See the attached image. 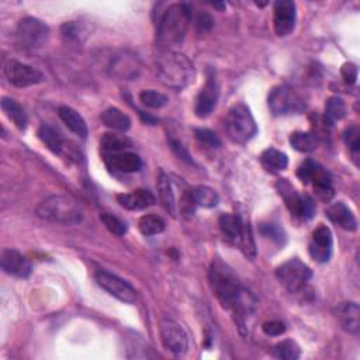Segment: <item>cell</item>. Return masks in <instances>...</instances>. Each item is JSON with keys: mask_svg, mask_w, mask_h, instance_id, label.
I'll return each mask as SVG.
<instances>
[{"mask_svg": "<svg viewBox=\"0 0 360 360\" xmlns=\"http://www.w3.org/2000/svg\"><path fill=\"white\" fill-rule=\"evenodd\" d=\"M276 188L280 197L284 200L285 207L291 215L300 219H311L316 212V205L312 197L308 194H300L287 179H278Z\"/></svg>", "mask_w": 360, "mask_h": 360, "instance_id": "ba28073f", "label": "cell"}, {"mask_svg": "<svg viewBox=\"0 0 360 360\" xmlns=\"http://www.w3.org/2000/svg\"><path fill=\"white\" fill-rule=\"evenodd\" d=\"M224 125L228 136L236 143H246L257 134L256 121L249 107L243 103L235 104L229 108Z\"/></svg>", "mask_w": 360, "mask_h": 360, "instance_id": "8992f818", "label": "cell"}, {"mask_svg": "<svg viewBox=\"0 0 360 360\" xmlns=\"http://www.w3.org/2000/svg\"><path fill=\"white\" fill-rule=\"evenodd\" d=\"M104 162L110 169L120 173H135L142 167V159L136 153L128 150L104 153Z\"/></svg>", "mask_w": 360, "mask_h": 360, "instance_id": "d6986e66", "label": "cell"}, {"mask_svg": "<svg viewBox=\"0 0 360 360\" xmlns=\"http://www.w3.org/2000/svg\"><path fill=\"white\" fill-rule=\"evenodd\" d=\"M218 96H219V87H218V83H217V79H215L214 73H211V75H208L205 84L202 86V89L197 94L195 104H194L195 115L198 118L208 117L217 105Z\"/></svg>", "mask_w": 360, "mask_h": 360, "instance_id": "e0dca14e", "label": "cell"}, {"mask_svg": "<svg viewBox=\"0 0 360 360\" xmlns=\"http://www.w3.org/2000/svg\"><path fill=\"white\" fill-rule=\"evenodd\" d=\"M1 110L3 112L7 115V118L10 121H13V124L24 131L27 128V124H28V117L25 114V110L22 108V105L20 103H17L15 100L10 98V97H3L1 101Z\"/></svg>", "mask_w": 360, "mask_h": 360, "instance_id": "d4e9b609", "label": "cell"}, {"mask_svg": "<svg viewBox=\"0 0 360 360\" xmlns=\"http://www.w3.org/2000/svg\"><path fill=\"white\" fill-rule=\"evenodd\" d=\"M100 221L115 236H124L127 233V225L120 218H117L115 215H111V214H107V212L101 214Z\"/></svg>", "mask_w": 360, "mask_h": 360, "instance_id": "8d00e7d4", "label": "cell"}, {"mask_svg": "<svg viewBox=\"0 0 360 360\" xmlns=\"http://www.w3.org/2000/svg\"><path fill=\"white\" fill-rule=\"evenodd\" d=\"M138 228H139L141 233L145 236L158 235L165 231V221L155 214H146L139 218Z\"/></svg>", "mask_w": 360, "mask_h": 360, "instance_id": "1f68e13d", "label": "cell"}, {"mask_svg": "<svg viewBox=\"0 0 360 360\" xmlns=\"http://www.w3.org/2000/svg\"><path fill=\"white\" fill-rule=\"evenodd\" d=\"M158 193H159V198L160 202L163 205V208L170 214V215H176L177 212V204L174 200V194H173V188H172V183L170 179L166 173L160 172L158 176Z\"/></svg>", "mask_w": 360, "mask_h": 360, "instance_id": "cb8c5ba5", "label": "cell"}, {"mask_svg": "<svg viewBox=\"0 0 360 360\" xmlns=\"http://www.w3.org/2000/svg\"><path fill=\"white\" fill-rule=\"evenodd\" d=\"M96 281L97 284L105 290L110 295L115 297L117 300L125 302V304H132L136 300V291L135 288L125 281L124 278L107 271V270H98L96 274Z\"/></svg>", "mask_w": 360, "mask_h": 360, "instance_id": "7c38bea8", "label": "cell"}, {"mask_svg": "<svg viewBox=\"0 0 360 360\" xmlns=\"http://www.w3.org/2000/svg\"><path fill=\"white\" fill-rule=\"evenodd\" d=\"M276 277L285 290L290 292H298L304 290L312 277V271L298 257H292L276 269Z\"/></svg>", "mask_w": 360, "mask_h": 360, "instance_id": "9c48e42d", "label": "cell"}, {"mask_svg": "<svg viewBox=\"0 0 360 360\" xmlns=\"http://www.w3.org/2000/svg\"><path fill=\"white\" fill-rule=\"evenodd\" d=\"M260 163L264 170L270 173H277L281 172L287 167L288 165V158L285 153L274 149V148H267L262 152L260 155Z\"/></svg>", "mask_w": 360, "mask_h": 360, "instance_id": "4316f807", "label": "cell"}, {"mask_svg": "<svg viewBox=\"0 0 360 360\" xmlns=\"http://www.w3.org/2000/svg\"><path fill=\"white\" fill-rule=\"evenodd\" d=\"M271 356L281 360H295L300 357V347L294 340L284 339L273 346Z\"/></svg>", "mask_w": 360, "mask_h": 360, "instance_id": "d6a6232c", "label": "cell"}, {"mask_svg": "<svg viewBox=\"0 0 360 360\" xmlns=\"http://www.w3.org/2000/svg\"><path fill=\"white\" fill-rule=\"evenodd\" d=\"M340 73H342V77L343 80L347 83V84H354L356 80H357V66L352 62H346L342 65V69H340Z\"/></svg>", "mask_w": 360, "mask_h": 360, "instance_id": "b9f144b4", "label": "cell"}, {"mask_svg": "<svg viewBox=\"0 0 360 360\" xmlns=\"http://www.w3.org/2000/svg\"><path fill=\"white\" fill-rule=\"evenodd\" d=\"M269 108L273 115L298 114L305 108V101L291 86L278 84L269 94Z\"/></svg>", "mask_w": 360, "mask_h": 360, "instance_id": "30bf717a", "label": "cell"}, {"mask_svg": "<svg viewBox=\"0 0 360 360\" xmlns=\"http://www.w3.org/2000/svg\"><path fill=\"white\" fill-rule=\"evenodd\" d=\"M336 318L340 326L350 335H359L360 332V309L356 302H342L336 307Z\"/></svg>", "mask_w": 360, "mask_h": 360, "instance_id": "44dd1931", "label": "cell"}, {"mask_svg": "<svg viewBox=\"0 0 360 360\" xmlns=\"http://www.w3.org/2000/svg\"><path fill=\"white\" fill-rule=\"evenodd\" d=\"M4 72L8 82L15 87H30L45 80V76L38 69L17 60L7 62Z\"/></svg>", "mask_w": 360, "mask_h": 360, "instance_id": "5bb4252c", "label": "cell"}, {"mask_svg": "<svg viewBox=\"0 0 360 360\" xmlns=\"http://www.w3.org/2000/svg\"><path fill=\"white\" fill-rule=\"evenodd\" d=\"M160 339L163 346L174 354H183L188 349V338L180 323L172 319L160 321Z\"/></svg>", "mask_w": 360, "mask_h": 360, "instance_id": "4fadbf2b", "label": "cell"}, {"mask_svg": "<svg viewBox=\"0 0 360 360\" xmlns=\"http://www.w3.org/2000/svg\"><path fill=\"white\" fill-rule=\"evenodd\" d=\"M131 146H132V142L125 135H118V134L108 132V134H104L100 139V148H101L103 153L122 152V150H127Z\"/></svg>", "mask_w": 360, "mask_h": 360, "instance_id": "f546056e", "label": "cell"}, {"mask_svg": "<svg viewBox=\"0 0 360 360\" xmlns=\"http://www.w3.org/2000/svg\"><path fill=\"white\" fill-rule=\"evenodd\" d=\"M37 215L59 225H76L83 219V210L73 197L52 194L38 204Z\"/></svg>", "mask_w": 360, "mask_h": 360, "instance_id": "277c9868", "label": "cell"}, {"mask_svg": "<svg viewBox=\"0 0 360 360\" xmlns=\"http://www.w3.org/2000/svg\"><path fill=\"white\" fill-rule=\"evenodd\" d=\"M117 202L125 208V210H143L150 207L152 204H155L156 198L155 195L145 188H136L132 193H122V194H117Z\"/></svg>", "mask_w": 360, "mask_h": 360, "instance_id": "7402d4cb", "label": "cell"}, {"mask_svg": "<svg viewBox=\"0 0 360 360\" xmlns=\"http://www.w3.org/2000/svg\"><path fill=\"white\" fill-rule=\"evenodd\" d=\"M190 191L195 205H200L204 208H212L219 202L218 193L208 186H195Z\"/></svg>", "mask_w": 360, "mask_h": 360, "instance_id": "4dcf8cb0", "label": "cell"}, {"mask_svg": "<svg viewBox=\"0 0 360 360\" xmlns=\"http://www.w3.org/2000/svg\"><path fill=\"white\" fill-rule=\"evenodd\" d=\"M332 249L333 238L330 229L323 224L318 225L312 232L311 243L308 248L311 257L318 263H326L332 256Z\"/></svg>", "mask_w": 360, "mask_h": 360, "instance_id": "2e32d148", "label": "cell"}, {"mask_svg": "<svg viewBox=\"0 0 360 360\" xmlns=\"http://www.w3.org/2000/svg\"><path fill=\"white\" fill-rule=\"evenodd\" d=\"M194 135L197 138L198 142H201L202 145L208 146V148H219L221 146V139L219 136L207 128H195L194 129Z\"/></svg>", "mask_w": 360, "mask_h": 360, "instance_id": "74e56055", "label": "cell"}, {"mask_svg": "<svg viewBox=\"0 0 360 360\" xmlns=\"http://www.w3.org/2000/svg\"><path fill=\"white\" fill-rule=\"evenodd\" d=\"M346 115V104L340 97H330L325 104V121L333 124Z\"/></svg>", "mask_w": 360, "mask_h": 360, "instance_id": "836d02e7", "label": "cell"}, {"mask_svg": "<svg viewBox=\"0 0 360 360\" xmlns=\"http://www.w3.org/2000/svg\"><path fill=\"white\" fill-rule=\"evenodd\" d=\"M259 231L263 236L277 242V243H284L285 240V233L283 231V228H280L277 224H273V222H269V224H262L259 226Z\"/></svg>", "mask_w": 360, "mask_h": 360, "instance_id": "f35d334b", "label": "cell"}, {"mask_svg": "<svg viewBox=\"0 0 360 360\" xmlns=\"http://www.w3.org/2000/svg\"><path fill=\"white\" fill-rule=\"evenodd\" d=\"M297 177L304 184H312V188L319 200L328 202L333 198L335 188L332 184V177L329 172L318 162L312 159L304 160L297 170Z\"/></svg>", "mask_w": 360, "mask_h": 360, "instance_id": "52a82bcc", "label": "cell"}, {"mask_svg": "<svg viewBox=\"0 0 360 360\" xmlns=\"http://www.w3.org/2000/svg\"><path fill=\"white\" fill-rule=\"evenodd\" d=\"M0 266L4 273L14 276V277H20V278H25L31 273L30 260L15 249H3L1 250Z\"/></svg>", "mask_w": 360, "mask_h": 360, "instance_id": "ac0fdd59", "label": "cell"}, {"mask_svg": "<svg viewBox=\"0 0 360 360\" xmlns=\"http://www.w3.org/2000/svg\"><path fill=\"white\" fill-rule=\"evenodd\" d=\"M15 35L21 46L39 48L49 39V27L35 17H25L18 22Z\"/></svg>", "mask_w": 360, "mask_h": 360, "instance_id": "8fae6325", "label": "cell"}, {"mask_svg": "<svg viewBox=\"0 0 360 360\" xmlns=\"http://www.w3.org/2000/svg\"><path fill=\"white\" fill-rule=\"evenodd\" d=\"M208 280L211 290L219 304L225 309L231 311L232 318L240 333L246 335V322L256 308V298L253 297V294L240 284L233 270L219 257L211 262L208 270Z\"/></svg>", "mask_w": 360, "mask_h": 360, "instance_id": "6da1fadb", "label": "cell"}, {"mask_svg": "<svg viewBox=\"0 0 360 360\" xmlns=\"http://www.w3.org/2000/svg\"><path fill=\"white\" fill-rule=\"evenodd\" d=\"M58 115L59 118L62 120V122L73 132L76 134L77 136L86 139L87 135H89V129H87V124L86 121L83 120V117L76 111L73 110L72 107H68V105H60L58 108Z\"/></svg>", "mask_w": 360, "mask_h": 360, "instance_id": "603a6c76", "label": "cell"}, {"mask_svg": "<svg viewBox=\"0 0 360 360\" xmlns=\"http://www.w3.org/2000/svg\"><path fill=\"white\" fill-rule=\"evenodd\" d=\"M139 101L148 108H162L167 104V97L160 91L148 89L139 93Z\"/></svg>", "mask_w": 360, "mask_h": 360, "instance_id": "d590c367", "label": "cell"}, {"mask_svg": "<svg viewBox=\"0 0 360 360\" xmlns=\"http://www.w3.org/2000/svg\"><path fill=\"white\" fill-rule=\"evenodd\" d=\"M343 141H345L346 146L349 148L352 159L357 165L359 152H360V131H359V128L356 125H349L343 132Z\"/></svg>", "mask_w": 360, "mask_h": 360, "instance_id": "e575fe53", "label": "cell"}, {"mask_svg": "<svg viewBox=\"0 0 360 360\" xmlns=\"http://www.w3.org/2000/svg\"><path fill=\"white\" fill-rule=\"evenodd\" d=\"M297 20V7L291 0H278L274 3L273 28L278 37H287L292 32Z\"/></svg>", "mask_w": 360, "mask_h": 360, "instance_id": "9a60e30c", "label": "cell"}, {"mask_svg": "<svg viewBox=\"0 0 360 360\" xmlns=\"http://www.w3.org/2000/svg\"><path fill=\"white\" fill-rule=\"evenodd\" d=\"M218 225L224 238L238 246L248 257H255L256 246L249 224H246L238 214L225 212L219 215Z\"/></svg>", "mask_w": 360, "mask_h": 360, "instance_id": "5b68a950", "label": "cell"}, {"mask_svg": "<svg viewBox=\"0 0 360 360\" xmlns=\"http://www.w3.org/2000/svg\"><path fill=\"white\" fill-rule=\"evenodd\" d=\"M191 20V8L186 3L170 4L156 24V41L162 46H173L183 41Z\"/></svg>", "mask_w": 360, "mask_h": 360, "instance_id": "7a4b0ae2", "label": "cell"}, {"mask_svg": "<svg viewBox=\"0 0 360 360\" xmlns=\"http://www.w3.org/2000/svg\"><path fill=\"white\" fill-rule=\"evenodd\" d=\"M290 145L298 152H312L319 146V139L314 132L295 131L290 135Z\"/></svg>", "mask_w": 360, "mask_h": 360, "instance_id": "f1b7e54d", "label": "cell"}, {"mask_svg": "<svg viewBox=\"0 0 360 360\" xmlns=\"http://www.w3.org/2000/svg\"><path fill=\"white\" fill-rule=\"evenodd\" d=\"M325 215L328 217L329 221H332L335 225L340 226L345 231H356L357 229V219H356L353 211L343 201L332 202L325 210Z\"/></svg>", "mask_w": 360, "mask_h": 360, "instance_id": "ffe728a7", "label": "cell"}, {"mask_svg": "<svg viewBox=\"0 0 360 360\" xmlns=\"http://www.w3.org/2000/svg\"><path fill=\"white\" fill-rule=\"evenodd\" d=\"M101 121L105 127L120 132H127L131 127V118L117 107L105 108L101 112Z\"/></svg>", "mask_w": 360, "mask_h": 360, "instance_id": "83f0119b", "label": "cell"}, {"mask_svg": "<svg viewBox=\"0 0 360 360\" xmlns=\"http://www.w3.org/2000/svg\"><path fill=\"white\" fill-rule=\"evenodd\" d=\"M262 330L267 336H280L285 332V325H284V322H281L278 319H271V321L263 322Z\"/></svg>", "mask_w": 360, "mask_h": 360, "instance_id": "ab89813d", "label": "cell"}, {"mask_svg": "<svg viewBox=\"0 0 360 360\" xmlns=\"http://www.w3.org/2000/svg\"><path fill=\"white\" fill-rule=\"evenodd\" d=\"M169 146H170V149L173 150V153H174L179 159H181V160L186 162V163H193V159H191L190 153L187 152V149L183 146L181 142H179L177 139L170 138V139H169Z\"/></svg>", "mask_w": 360, "mask_h": 360, "instance_id": "60d3db41", "label": "cell"}, {"mask_svg": "<svg viewBox=\"0 0 360 360\" xmlns=\"http://www.w3.org/2000/svg\"><path fill=\"white\" fill-rule=\"evenodd\" d=\"M38 138L41 139V142L53 153L59 155L63 149V136L62 134L52 125L49 124H41L38 128Z\"/></svg>", "mask_w": 360, "mask_h": 360, "instance_id": "484cf974", "label": "cell"}, {"mask_svg": "<svg viewBox=\"0 0 360 360\" xmlns=\"http://www.w3.org/2000/svg\"><path fill=\"white\" fill-rule=\"evenodd\" d=\"M156 73L162 83L177 90L188 86L195 76L193 62L174 51H166L156 59Z\"/></svg>", "mask_w": 360, "mask_h": 360, "instance_id": "3957f363", "label": "cell"}, {"mask_svg": "<svg viewBox=\"0 0 360 360\" xmlns=\"http://www.w3.org/2000/svg\"><path fill=\"white\" fill-rule=\"evenodd\" d=\"M195 25H197V30H198L200 32H205V31L211 30V27L214 25V21H212V18H211L210 14H207V13H200L198 17H197Z\"/></svg>", "mask_w": 360, "mask_h": 360, "instance_id": "7bdbcfd3", "label": "cell"}]
</instances>
